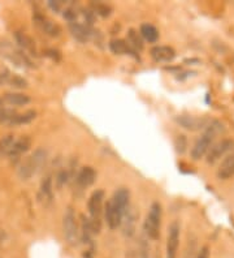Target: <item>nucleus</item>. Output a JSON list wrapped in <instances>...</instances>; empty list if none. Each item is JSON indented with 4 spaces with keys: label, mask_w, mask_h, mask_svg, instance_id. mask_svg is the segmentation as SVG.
Listing matches in <instances>:
<instances>
[{
    "label": "nucleus",
    "mask_w": 234,
    "mask_h": 258,
    "mask_svg": "<svg viewBox=\"0 0 234 258\" xmlns=\"http://www.w3.org/2000/svg\"><path fill=\"white\" fill-rule=\"evenodd\" d=\"M128 44L131 47V50H142L143 48V42H142V38L139 37L135 30H129L128 33V39H126Z\"/></svg>",
    "instance_id": "24"
},
{
    "label": "nucleus",
    "mask_w": 234,
    "mask_h": 258,
    "mask_svg": "<svg viewBox=\"0 0 234 258\" xmlns=\"http://www.w3.org/2000/svg\"><path fill=\"white\" fill-rule=\"evenodd\" d=\"M109 48L113 54L116 55H125L131 51V47L128 44V42L124 39H112L109 42Z\"/></svg>",
    "instance_id": "22"
},
{
    "label": "nucleus",
    "mask_w": 234,
    "mask_h": 258,
    "mask_svg": "<svg viewBox=\"0 0 234 258\" xmlns=\"http://www.w3.org/2000/svg\"><path fill=\"white\" fill-rule=\"evenodd\" d=\"M175 148L178 154H184L187 148V139L184 135H178L175 140Z\"/></svg>",
    "instance_id": "29"
},
{
    "label": "nucleus",
    "mask_w": 234,
    "mask_h": 258,
    "mask_svg": "<svg viewBox=\"0 0 234 258\" xmlns=\"http://www.w3.org/2000/svg\"><path fill=\"white\" fill-rule=\"evenodd\" d=\"M151 56L158 63H169L175 59L176 51L169 46H155L151 48Z\"/></svg>",
    "instance_id": "16"
},
{
    "label": "nucleus",
    "mask_w": 234,
    "mask_h": 258,
    "mask_svg": "<svg viewBox=\"0 0 234 258\" xmlns=\"http://www.w3.org/2000/svg\"><path fill=\"white\" fill-rule=\"evenodd\" d=\"M62 17H64L69 24H70V22H75L78 17V10L75 7H66L65 10H64V12H62Z\"/></svg>",
    "instance_id": "30"
},
{
    "label": "nucleus",
    "mask_w": 234,
    "mask_h": 258,
    "mask_svg": "<svg viewBox=\"0 0 234 258\" xmlns=\"http://www.w3.org/2000/svg\"><path fill=\"white\" fill-rule=\"evenodd\" d=\"M139 258H148V246H147L146 242L142 240L139 248Z\"/></svg>",
    "instance_id": "32"
},
{
    "label": "nucleus",
    "mask_w": 234,
    "mask_h": 258,
    "mask_svg": "<svg viewBox=\"0 0 234 258\" xmlns=\"http://www.w3.org/2000/svg\"><path fill=\"white\" fill-rule=\"evenodd\" d=\"M122 230H124L125 235H128V236H131V235H134L135 231V214L133 209L129 208L128 210L125 211L124 217H122V222H121Z\"/></svg>",
    "instance_id": "19"
},
{
    "label": "nucleus",
    "mask_w": 234,
    "mask_h": 258,
    "mask_svg": "<svg viewBox=\"0 0 234 258\" xmlns=\"http://www.w3.org/2000/svg\"><path fill=\"white\" fill-rule=\"evenodd\" d=\"M16 140L13 139V136H6L0 140V154H10L11 149H12L13 144Z\"/></svg>",
    "instance_id": "26"
},
{
    "label": "nucleus",
    "mask_w": 234,
    "mask_h": 258,
    "mask_svg": "<svg viewBox=\"0 0 234 258\" xmlns=\"http://www.w3.org/2000/svg\"><path fill=\"white\" fill-rule=\"evenodd\" d=\"M234 148L233 140H222L220 142H216L211 146L209 151L207 153V163L213 164L217 161H220L225 154H228L229 151Z\"/></svg>",
    "instance_id": "8"
},
{
    "label": "nucleus",
    "mask_w": 234,
    "mask_h": 258,
    "mask_svg": "<svg viewBox=\"0 0 234 258\" xmlns=\"http://www.w3.org/2000/svg\"><path fill=\"white\" fill-rule=\"evenodd\" d=\"M30 146H31L30 137H28V136H22V137H20L19 140H16L8 155H10L11 158H19L20 155L26 153V151L30 149Z\"/></svg>",
    "instance_id": "18"
},
{
    "label": "nucleus",
    "mask_w": 234,
    "mask_h": 258,
    "mask_svg": "<svg viewBox=\"0 0 234 258\" xmlns=\"http://www.w3.org/2000/svg\"><path fill=\"white\" fill-rule=\"evenodd\" d=\"M104 192L102 189L94 190L93 195L90 196L88 202L89 214H90V223L93 227L94 233H99L102 228V214H103V205H104Z\"/></svg>",
    "instance_id": "2"
},
{
    "label": "nucleus",
    "mask_w": 234,
    "mask_h": 258,
    "mask_svg": "<svg viewBox=\"0 0 234 258\" xmlns=\"http://www.w3.org/2000/svg\"><path fill=\"white\" fill-rule=\"evenodd\" d=\"M68 179H69V172H68V170H61V171H60V172L57 173L56 180H55V181H56L57 188L61 189L62 186L65 185L66 183H68Z\"/></svg>",
    "instance_id": "31"
},
{
    "label": "nucleus",
    "mask_w": 234,
    "mask_h": 258,
    "mask_svg": "<svg viewBox=\"0 0 234 258\" xmlns=\"http://www.w3.org/2000/svg\"><path fill=\"white\" fill-rule=\"evenodd\" d=\"M222 131H224L222 124L220 121H217V120H212L208 124V126L204 129V133L200 136V139L194 144L193 149H191L190 154L194 161H199L204 155H207L211 146L213 145L215 139Z\"/></svg>",
    "instance_id": "1"
},
{
    "label": "nucleus",
    "mask_w": 234,
    "mask_h": 258,
    "mask_svg": "<svg viewBox=\"0 0 234 258\" xmlns=\"http://www.w3.org/2000/svg\"><path fill=\"white\" fill-rule=\"evenodd\" d=\"M46 55H47V56L52 57V59H59V57H60L59 51H56V50H48L46 52Z\"/></svg>",
    "instance_id": "35"
},
{
    "label": "nucleus",
    "mask_w": 234,
    "mask_h": 258,
    "mask_svg": "<svg viewBox=\"0 0 234 258\" xmlns=\"http://www.w3.org/2000/svg\"><path fill=\"white\" fill-rule=\"evenodd\" d=\"M17 113L13 110H10V108H6V110L0 111V123L2 124H13L15 121Z\"/></svg>",
    "instance_id": "27"
},
{
    "label": "nucleus",
    "mask_w": 234,
    "mask_h": 258,
    "mask_svg": "<svg viewBox=\"0 0 234 258\" xmlns=\"http://www.w3.org/2000/svg\"><path fill=\"white\" fill-rule=\"evenodd\" d=\"M53 200V183L51 177H44L42 180L39 190H38V201L43 206H48Z\"/></svg>",
    "instance_id": "14"
},
{
    "label": "nucleus",
    "mask_w": 234,
    "mask_h": 258,
    "mask_svg": "<svg viewBox=\"0 0 234 258\" xmlns=\"http://www.w3.org/2000/svg\"><path fill=\"white\" fill-rule=\"evenodd\" d=\"M8 84L15 89H26L29 86L28 81L25 79H22L21 76L17 75H11Z\"/></svg>",
    "instance_id": "28"
},
{
    "label": "nucleus",
    "mask_w": 234,
    "mask_h": 258,
    "mask_svg": "<svg viewBox=\"0 0 234 258\" xmlns=\"http://www.w3.org/2000/svg\"><path fill=\"white\" fill-rule=\"evenodd\" d=\"M178 245H180V224L177 222H173L168 228L167 258H177Z\"/></svg>",
    "instance_id": "11"
},
{
    "label": "nucleus",
    "mask_w": 234,
    "mask_h": 258,
    "mask_svg": "<svg viewBox=\"0 0 234 258\" xmlns=\"http://www.w3.org/2000/svg\"><path fill=\"white\" fill-rule=\"evenodd\" d=\"M37 117V112L33 110L26 111L24 113H17L15 121H13V125H21V124H29L31 123L33 120Z\"/></svg>",
    "instance_id": "25"
},
{
    "label": "nucleus",
    "mask_w": 234,
    "mask_h": 258,
    "mask_svg": "<svg viewBox=\"0 0 234 258\" xmlns=\"http://www.w3.org/2000/svg\"><path fill=\"white\" fill-rule=\"evenodd\" d=\"M178 125H181L182 128L195 132V131H200V129H206L208 124L211 123L209 119L207 117L200 116H193V115H178L176 117Z\"/></svg>",
    "instance_id": "9"
},
{
    "label": "nucleus",
    "mask_w": 234,
    "mask_h": 258,
    "mask_svg": "<svg viewBox=\"0 0 234 258\" xmlns=\"http://www.w3.org/2000/svg\"><path fill=\"white\" fill-rule=\"evenodd\" d=\"M33 21H34V25L37 26L43 34L48 35V37L57 38L61 34V28L53 21L47 19L46 16L41 15V13H35L34 16H33Z\"/></svg>",
    "instance_id": "10"
},
{
    "label": "nucleus",
    "mask_w": 234,
    "mask_h": 258,
    "mask_svg": "<svg viewBox=\"0 0 234 258\" xmlns=\"http://www.w3.org/2000/svg\"><path fill=\"white\" fill-rule=\"evenodd\" d=\"M0 54L2 56H4L6 59H8L11 63L16 64L17 67H29V68H33L34 64L31 61V59L29 57L28 54H25L22 50L16 48L11 42L8 41H2L0 42Z\"/></svg>",
    "instance_id": "5"
},
{
    "label": "nucleus",
    "mask_w": 234,
    "mask_h": 258,
    "mask_svg": "<svg viewBox=\"0 0 234 258\" xmlns=\"http://www.w3.org/2000/svg\"><path fill=\"white\" fill-rule=\"evenodd\" d=\"M69 30H70V34L73 35V38L77 39L78 42H81V43H86L88 41H90L91 35H93V29L90 26L78 21L70 22L69 24Z\"/></svg>",
    "instance_id": "12"
},
{
    "label": "nucleus",
    "mask_w": 234,
    "mask_h": 258,
    "mask_svg": "<svg viewBox=\"0 0 234 258\" xmlns=\"http://www.w3.org/2000/svg\"><path fill=\"white\" fill-rule=\"evenodd\" d=\"M140 37L148 43H155L159 39V30L151 24H142L139 29Z\"/></svg>",
    "instance_id": "20"
},
{
    "label": "nucleus",
    "mask_w": 234,
    "mask_h": 258,
    "mask_svg": "<svg viewBox=\"0 0 234 258\" xmlns=\"http://www.w3.org/2000/svg\"><path fill=\"white\" fill-rule=\"evenodd\" d=\"M62 230H64V236L69 245H78L80 237H81V231L78 228L77 218H75L74 211L72 208H68L62 218Z\"/></svg>",
    "instance_id": "6"
},
{
    "label": "nucleus",
    "mask_w": 234,
    "mask_h": 258,
    "mask_svg": "<svg viewBox=\"0 0 234 258\" xmlns=\"http://www.w3.org/2000/svg\"><path fill=\"white\" fill-rule=\"evenodd\" d=\"M47 161V151L44 149H37L29 158L22 162L19 168V176L22 180H29L34 176L35 173L39 171L44 162Z\"/></svg>",
    "instance_id": "3"
},
{
    "label": "nucleus",
    "mask_w": 234,
    "mask_h": 258,
    "mask_svg": "<svg viewBox=\"0 0 234 258\" xmlns=\"http://www.w3.org/2000/svg\"><path fill=\"white\" fill-rule=\"evenodd\" d=\"M231 176H234V153L225 158L217 170V177L220 180L230 179Z\"/></svg>",
    "instance_id": "17"
},
{
    "label": "nucleus",
    "mask_w": 234,
    "mask_h": 258,
    "mask_svg": "<svg viewBox=\"0 0 234 258\" xmlns=\"http://www.w3.org/2000/svg\"><path fill=\"white\" fill-rule=\"evenodd\" d=\"M197 258H209V248L208 246H203L199 250V254Z\"/></svg>",
    "instance_id": "34"
},
{
    "label": "nucleus",
    "mask_w": 234,
    "mask_h": 258,
    "mask_svg": "<svg viewBox=\"0 0 234 258\" xmlns=\"http://www.w3.org/2000/svg\"><path fill=\"white\" fill-rule=\"evenodd\" d=\"M48 7L53 12H60L62 10V3L61 2H48Z\"/></svg>",
    "instance_id": "33"
},
{
    "label": "nucleus",
    "mask_w": 234,
    "mask_h": 258,
    "mask_svg": "<svg viewBox=\"0 0 234 258\" xmlns=\"http://www.w3.org/2000/svg\"><path fill=\"white\" fill-rule=\"evenodd\" d=\"M16 42L19 44L20 50H22L25 54L28 55H33L35 56L37 55V47H35V42L34 39L28 35L26 33L24 32H16L15 34Z\"/></svg>",
    "instance_id": "15"
},
{
    "label": "nucleus",
    "mask_w": 234,
    "mask_h": 258,
    "mask_svg": "<svg viewBox=\"0 0 234 258\" xmlns=\"http://www.w3.org/2000/svg\"><path fill=\"white\" fill-rule=\"evenodd\" d=\"M90 8L95 15L100 17H109L112 15V7L107 3H102V2H97V3L94 2L91 3Z\"/></svg>",
    "instance_id": "23"
},
{
    "label": "nucleus",
    "mask_w": 234,
    "mask_h": 258,
    "mask_svg": "<svg viewBox=\"0 0 234 258\" xmlns=\"http://www.w3.org/2000/svg\"><path fill=\"white\" fill-rule=\"evenodd\" d=\"M95 180H97V172L90 166L82 167L81 170L78 171L77 176H75V183L82 189L93 185L95 183Z\"/></svg>",
    "instance_id": "13"
},
{
    "label": "nucleus",
    "mask_w": 234,
    "mask_h": 258,
    "mask_svg": "<svg viewBox=\"0 0 234 258\" xmlns=\"http://www.w3.org/2000/svg\"><path fill=\"white\" fill-rule=\"evenodd\" d=\"M160 224H162V205L159 202H153L147 213L144 221V233L151 240H158L160 236Z\"/></svg>",
    "instance_id": "4"
},
{
    "label": "nucleus",
    "mask_w": 234,
    "mask_h": 258,
    "mask_svg": "<svg viewBox=\"0 0 234 258\" xmlns=\"http://www.w3.org/2000/svg\"><path fill=\"white\" fill-rule=\"evenodd\" d=\"M4 101L11 106H26L30 102V97L24 93H7L4 95Z\"/></svg>",
    "instance_id": "21"
},
{
    "label": "nucleus",
    "mask_w": 234,
    "mask_h": 258,
    "mask_svg": "<svg viewBox=\"0 0 234 258\" xmlns=\"http://www.w3.org/2000/svg\"><path fill=\"white\" fill-rule=\"evenodd\" d=\"M2 110H3V107H2V106H0V111H2Z\"/></svg>",
    "instance_id": "36"
},
{
    "label": "nucleus",
    "mask_w": 234,
    "mask_h": 258,
    "mask_svg": "<svg viewBox=\"0 0 234 258\" xmlns=\"http://www.w3.org/2000/svg\"><path fill=\"white\" fill-rule=\"evenodd\" d=\"M130 208V206H129ZM125 209H122L117 202L113 199H109V201L106 205V211H104V217L108 227L111 230H117L121 226L122 217L125 214Z\"/></svg>",
    "instance_id": "7"
}]
</instances>
